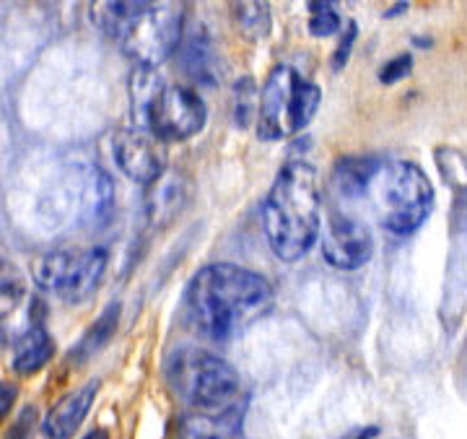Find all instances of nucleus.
Instances as JSON below:
<instances>
[{
	"mask_svg": "<svg viewBox=\"0 0 467 439\" xmlns=\"http://www.w3.org/2000/svg\"><path fill=\"white\" fill-rule=\"evenodd\" d=\"M275 302L265 276L232 263L201 268L184 291V318L205 338L229 340L265 318Z\"/></svg>",
	"mask_w": 467,
	"mask_h": 439,
	"instance_id": "obj_1",
	"label": "nucleus"
},
{
	"mask_svg": "<svg viewBox=\"0 0 467 439\" xmlns=\"http://www.w3.org/2000/svg\"><path fill=\"white\" fill-rule=\"evenodd\" d=\"M317 169L301 159L288 162L270 185L263 205L267 247L284 263H296L315 247L322 226Z\"/></svg>",
	"mask_w": 467,
	"mask_h": 439,
	"instance_id": "obj_2",
	"label": "nucleus"
},
{
	"mask_svg": "<svg viewBox=\"0 0 467 439\" xmlns=\"http://www.w3.org/2000/svg\"><path fill=\"white\" fill-rule=\"evenodd\" d=\"M94 16L140 70L161 66L184 39L182 3L109 0L97 3Z\"/></svg>",
	"mask_w": 467,
	"mask_h": 439,
	"instance_id": "obj_3",
	"label": "nucleus"
},
{
	"mask_svg": "<svg viewBox=\"0 0 467 439\" xmlns=\"http://www.w3.org/2000/svg\"><path fill=\"white\" fill-rule=\"evenodd\" d=\"M434 185L429 174L408 159H384L367 198L387 235L410 236L434 211Z\"/></svg>",
	"mask_w": 467,
	"mask_h": 439,
	"instance_id": "obj_4",
	"label": "nucleus"
},
{
	"mask_svg": "<svg viewBox=\"0 0 467 439\" xmlns=\"http://www.w3.org/2000/svg\"><path fill=\"white\" fill-rule=\"evenodd\" d=\"M133 107L138 128L161 138L164 143H177L198 135L208 120V107L195 89L161 84L153 70L135 73Z\"/></svg>",
	"mask_w": 467,
	"mask_h": 439,
	"instance_id": "obj_5",
	"label": "nucleus"
},
{
	"mask_svg": "<svg viewBox=\"0 0 467 439\" xmlns=\"http://www.w3.org/2000/svg\"><path fill=\"white\" fill-rule=\"evenodd\" d=\"M167 382L192 411H221L239 401V374L201 346H180L167 359Z\"/></svg>",
	"mask_w": 467,
	"mask_h": 439,
	"instance_id": "obj_6",
	"label": "nucleus"
},
{
	"mask_svg": "<svg viewBox=\"0 0 467 439\" xmlns=\"http://www.w3.org/2000/svg\"><path fill=\"white\" fill-rule=\"evenodd\" d=\"M322 89L301 78L296 68L275 66L260 89L257 135L263 141H284L304 131L317 115Z\"/></svg>",
	"mask_w": 467,
	"mask_h": 439,
	"instance_id": "obj_7",
	"label": "nucleus"
},
{
	"mask_svg": "<svg viewBox=\"0 0 467 439\" xmlns=\"http://www.w3.org/2000/svg\"><path fill=\"white\" fill-rule=\"evenodd\" d=\"M109 255L104 247L91 250H52L39 255L32 263V278L47 294L60 297L63 302H86L107 273Z\"/></svg>",
	"mask_w": 467,
	"mask_h": 439,
	"instance_id": "obj_8",
	"label": "nucleus"
},
{
	"mask_svg": "<svg viewBox=\"0 0 467 439\" xmlns=\"http://www.w3.org/2000/svg\"><path fill=\"white\" fill-rule=\"evenodd\" d=\"M112 156L119 172L138 185H156L167 174V143L138 125L117 131Z\"/></svg>",
	"mask_w": 467,
	"mask_h": 439,
	"instance_id": "obj_9",
	"label": "nucleus"
},
{
	"mask_svg": "<svg viewBox=\"0 0 467 439\" xmlns=\"http://www.w3.org/2000/svg\"><path fill=\"white\" fill-rule=\"evenodd\" d=\"M374 255V236L361 219L350 214H333L322 235V257L337 270H356L367 266Z\"/></svg>",
	"mask_w": 467,
	"mask_h": 439,
	"instance_id": "obj_10",
	"label": "nucleus"
},
{
	"mask_svg": "<svg viewBox=\"0 0 467 439\" xmlns=\"http://www.w3.org/2000/svg\"><path fill=\"white\" fill-rule=\"evenodd\" d=\"M247 413V398L221 411H190L180 416L174 426V439H239Z\"/></svg>",
	"mask_w": 467,
	"mask_h": 439,
	"instance_id": "obj_11",
	"label": "nucleus"
},
{
	"mask_svg": "<svg viewBox=\"0 0 467 439\" xmlns=\"http://www.w3.org/2000/svg\"><path fill=\"white\" fill-rule=\"evenodd\" d=\"M97 392H99V382L91 380L81 388H76L73 392L63 395L57 403L52 405L47 411V416L42 419V432L47 439H70L81 423L86 422L91 405L97 401Z\"/></svg>",
	"mask_w": 467,
	"mask_h": 439,
	"instance_id": "obj_12",
	"label": "nucleus"
},
{
	"mask_svg": "<svg viewBox=\"0 0 467 439\" xmlns=\"http://www.w3.org/2000/svg\"><path fill=\"white\" fill-rule=\"evenodd\" d=\"M182 66L192 76V81H198L201 86H218V81H221L218 50L213 45V37L202 24H195L190 32L184 34Z\"/></svg>",
	"mask_w": 467,
	"mask_h": 439,
	"instance_id": "obj_13",
	"label": "nucleus"
},
{
	"mask_svg": "<svg viewBox=\"0 0 467 439\" xmlns=\"http://www.w3.org/2000/svg\"><path fill=\"white\" fill-rule=\"evenodd\" d=\"M384 156H343L333 167L335 195L343 201H361L367 198L368 187L377 180Z\"/></svg>",
	"mask_w": 467,
	"mask_h": 439,
	"instance_id": "obj_14",
	"label": "nucleus"
},
{
	"mask_svg": "<svg viewBox=\"0 0 467 439\" xmlns=\"http://www.w3.org/2000/svg\"><path fill=\"white\" fill-rule=\"evenodd\" d=\"M52 356H55V340H52L50 330L45 328V322H32L14 343L11 367L21 377H29L42 370Z\"/></svg>",
	"mask_w": 467,
	"mask_h": 439,
	"instance_id": "obj_15",
	"label": "nucleus"
},
{
	"mask_svg": "<svg viewBox=\"0 0 467 439\" xmlns=\"http://www.w3.org/2000/svg\"><path fill=\"white\" fill-rule=\"evenodd\" d=\"M184 183L180 174H164L156 185H150L149 193V219L167 221L171 219L184 203Z\"/></svg>",
	"mask_w": 467,
	"mask_h": 439,
	"instance_id": "obj_16",
	"label": "nucleus"
},
{
	"mask_svg": "<svg viewBox=\"0 0 467 439\" xmlns=\"http://www.w3.org/2000/svg\"><path fill=\"white\" fill-rule=\"evenodd\" d=\"M117 322H119V302L107 304L99 318L91 322V328L86 330L84 338L76 343L73 359L76 361H86V359H91L97 351H101L109 343V338L115 336Z\"/></svg>",
	"mask_w": 467,
	"mask_h": 439,
	"instance_id": "obj_17",
	"label": "nucleus"
},
{
	"mask_svg": "<svg viewBox=\"0 0 467 439\" xmlns=\"http://www.w3.org/2000/svg\"><path fill=\"white\" fill-rule=\"evenodd\" d=\"M436 167L441 169L444 180L451 190H457L467 205V152L465 149H451V146H439L436 149Z\"/></svg>",
	"mask_w": 467,
	"mask_h": 439,
	"instance_id": "obj_18",
	"label": "nucleus"
},
{
	"mask_svg": "<svg viewBox=\"0 0 467 439\" xmlns=\"http://www.w3.org/2000/svg\"><path fill=\"white\" fill-rule=\"evenodd\" d=\"M115 187H112V180L101 172V169H91V180H88V195H86V201H88V219H97L104 221L109 214H112V198H115V193H112Z\"/></svg>",
	"mask_w": 467,
	"mask_h": 439,
	"instance_id": "obj_19",
	"label": "nucleus"
},
{
	"mask_svg": "<svg viewBox=\"0 0 467 439\" xmlns=\"http://www.w3.org/2000/svg\"><path fill=\"white\" fill-rule=\"evenodd\" d=\"M234 18H236L242 34H247L250 39H260L270 32V5L267 3H236Z\"/></svg>",
	"mask_w": 467,
	"mask_h": 439,
	"instance_id": "obj_20",
	"label": "nucleus"
},
{
	"mask_svg": "<svg viewBox=\"0 0 467 439\" xmlns=\"http://www.w3.org/2000/svg\"><path fill=\"white\" fill-rule=\"evenodd\" d=\"M234 122L247 131L254 122V112H260V101H257V86L250 76H242L234 84Z\"/></svg>",
	"mask_w": 467,
	"mask_h": 439,
	"instance_id": "obj_21",
	"label": "nucleus"
},
{
	"mask_svg": "<svg viewBox=\"0 0 467 439\" xmlns=\"http://www.w3.org/2000/svg\"><path fill=\"white\" fill-rule=\"evenodd\" d=\"M340 32V14L333 0H312L309 3V34L312 37H333Z\"/></svg>",
	"mask_w": 467,
	"mask_h": 439,
	"instance_id": "obj_22",
	"label": "nucleus"
},
{
	"mask_svg": "<svg viewBox=\"0 0 467 439\" xmlns=\"http://www.w3.org/2000/svg\"><path fill=\"white\" fill-rule=\"evenodd\" d=\"M413 70V55L410 52H402V55H395L392 60H387L379 70V81L384 86H395L400 84L402 78H408Z\"/></svg>",
	"mask_w": 467,
	"mask_h": 439,
	"instance_id": "obj_23",
	"label": "nucleus"
},
{
	"mask_svg": "<svg viewBox=\"0 0 467 439\" xmlns=\"http://www.w3.org/2000/svg\"><path fill=\"white\" fill-rule=\"evenodd\" d=\"M356 37H358V26H356V21H348V24H346V29H343V34H340V45H337V50H335L333 55L335 70H343V68H346Z\"/></svg>",
	"mask_w": 467,
	"mask_h": 439,
	"instance_id": "obj_24",
	"label": "nucleus"
},
{
	"mask_svg": "<svg viewBox=\"0 0 467 439\" xmlns=\"http://www.w3.org/2000/svg\"><path fill=\"white\" fill-rule=\"evenodd\" d=\"M34 423H36V411L29 405V408H24V411L18 413L16 422L11 423V429H8L5 439H32Z\"/></svg>",
	"mask_w": 467,
	"mask_h": 439,
	"instance_id": "obj_25",
	"label": "nucleus"
},
{
	"mask_svg": "<svg viewBox=\"0 0 467 439\" xmlns=\"http://www.w3.org/2000/svg\"><path fill=\"white\" fill-rule=\"evenodd\" d=\"M14 398H16V385H11V382H3V388H0V413H3V416L11 411Z\"/></svg>",
	"mask_w": 467,
	"mask_h": 439,
	"instance_id": "obj_26",
	"label": "nucleus"
},
{
	"mask_svg": "<svg viewBox=\"0 0 467 439\" xmlns=\"http://www.w3.org/2000/svg\"><path fill=\"white\" fill-rule=\"evenodd\" d=\"M379 437V429L377 426H367V429H361V432H356V434H350L346 439H377Z\"/></svg>",
	"mask_w": 467,
	"mask_h": 439,
	"instance_id": "obj_27",
	"label": "nucleus"
},
{
	"mask_svg": "<svg viewBox=\"0 0 467 439\" xmlns=\"http://www.w3.org/2000/svg\"><path fill=\"white\" fill-rule=\"evenodd\" d=\"M408 5H410L408 0H402V3H395V5H392L389 11H384V16L392 18V16H398V14H405V11H408Z\"/></svg>",
	"mask_w": 467,
	"mask_h": 439,
	"instance_id": "obj_28",
	"label": "nucleus"
},
{
	"mask_svg": "<svg viewBox=\"0 0 467 439\" xmlns=\"http://www.w3.org/2000/svg\"><path fill=\"white\" fill-rule=\"evenodd\" d=\"M84 439H109V434H107L104 429H94V432H88Z\"/></svg>",
	"mask_w": 467,
	"mask_h": 439,
	"instance_id": "obj_29",
	"label": "nucleus"
}]
</instances>
